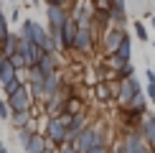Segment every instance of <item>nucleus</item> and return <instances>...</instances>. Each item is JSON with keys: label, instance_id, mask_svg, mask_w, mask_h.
Listing matches in <instances>:
<instances>
[{"label": "nucleus", "instance_id": "14", "mask_svg": "<svg viewBox=\"0 0 155 153\" xmlns=\"http://www.w3.org/2000/svg\"><path fill=\"white\" fill-rule=\"evenodd\" d=\"M48 148V143H46V138L41 135V133H33L28 140V145H25V153H43Z\"/></svg>", "mask_w": 155, "mask_h": 153}, {"label": "nucleus", "instance_id": "21", "mask_svg": "<svg viewBox=\"0 0 155 153\" xmlns=\"http://www.w3.org/2000/svg\"><path fill=\"white\" fill-rule=\"evenodd\" d=\"M8 61L13 64V69H15V72H21V69H28V66H25V56H23V54H18V51L10 56Z\"/></svg>", "mask_w": 155, "mask_h": 153}, {"label": "nucleus", "instance_id": "23", "mask_svg": "<svg viewBox=\"0 0 155 153\" xmlns=\"http://www.w3.org/2000/svg\"><path fill=\"white\" fill-rule=\"evenodd\" d=\"M107 64H109V69H112V72H117V69H120V66H125L127 61H122V59H120L117 54H109V59H107Z\"/></svg>", "mask_w": 155, "mask_h": 153}, {"label": "nucleus", "instance_id": "28", "mask_svg": "<svg viewBox=\"0 0 155 153\" xmlns=\"http://www.w3.org/2000/svg\"><path fill=\"white\" fill-rule=\"evenodd\" d=\"M147 100L155 102V84H147Z\"/></svg>", "mask_w": 155, "mask_h": 153}, {"label": "nucleus", "instance_id": "22", "mask_svg": "<svg viewBox=\"0 0 155 153\" xmlns=\"http://www.w3.org/2000/svg\"><path fill=\"white\" fill-rule=\"evenodd\" d=\"M8 18H5V13H3V8H0V41H5L8 38Z\"/></svg>", "mask_w": 155, "mask_h": 153}, {"label": "nucleus", "instance_id": "31", "mask_svg": "<svg viewBox=\"0 0 155 153\" xmlns=\"http://www.w3.org/2000/svg\"><path fill=\"white\" fill-rule=\"evenodd\" d=\"M18 18H21V10H18V8H15V10H13V13H10V21H18Z\"/></svg>", "mask_w": 155, "mask_h": 153}, {"label": "nucleus", "instance_id": "11", "mask_svg": "<svg viewBox=\"0 0 155 153\" xmlns=\"http://www.w3.org/2000/svg\"><path fill=\"white\" fill-rule=\"evenodd\" d=\"M15 51H18V33H8L5 41H0V56L3 59H10Z\"/></svg>", "mask_w": 155, "mask_h": 153}, {"label": "nucleus", "instance_id": "5", "mask_svg": "<svg viewBox=\"0 0 155 153\" xmlns=\"http://www.w3.org/2000/svg\"><path fill=\"white\" fill-rule=\"evenodd\" d=\"M76 31H79V25H76V21L69 15L66 21H64V25H61V36H59V46L61 49H74Z\"/></svg>", "mask_w": 155, "mask_h": 153}, {"label": "nucleus", "instance_id": "24", "mask_svg": "<svg viewBox=\"0 0 155 153\" xmlns=\"http://www.w3.org/2000/svg\"><path fill=\"white\" fill-rule=\"evenodd\" d=\"M135 33H137L140 41H147V28H145V25L140 23V21H135Z\"/></svg>", "mask_w": 155, "mask_h": 153}, {"label": "nucleus", "instance_id": "15", "mask_svg": "<svg viewBox=\"0 0 155 153\" xmlns=\"http://www.w3.org/2000/svg\"><path fill=\"white\" fill-rule=\"evenodd\" d=\"M15 79H18V72L13 69V64L5 59V61H3V66H0V84L8 87L10 82H15Z\"/></svg>", "mask_w": 155, "mask_h": 153}, {"label": "nucleus", "instance_id": "10", "mask_svg": "<svg viewBox=\"0 0 155 153\" xmlns=\"http://www.w3.org/2000/svg\"><path fill=\"white\" fill-rule=\"evenodd\" d=\"M38 72H41L43 76H48V74H54L56 72V66H59V59H56V54H43L41 59H38Z\"/></svg>", "mask_w": 155, "mask_h": 153}, {"label": "nucleus", "instance_id": "18", "mask_svg": "<svg viewBox=\"0 0 155 153\" xmlns=\"http://www.w3.org/2000/svg\"><path fill=\"white\" fill-rule=\"evenodd\" d=\"M94 94H97V100H99V102H109L114 92H112V87H109L107 82H97V89H94Z\"/></svg>", "mask_w": 155, "mask_h": 153}, {"label": "nucleus", "instance_id": "8", "mask_svg": "<svg viewBox=\"0 0 155 153\" xmlns=\"http://www.w3.org/2000/svg\"><path fill=\"white\" fill-rule=\"evenodd\" d=\"M140 135H143L145 145L153 148V153H155V115H143V120H140Z\"/></svg>", "mask_w": 155, "mask_h": 153}, {"label": "nucleus", "instance_id": "33", "mask_svg": "<svg viewBox=\"0 0 155 153\" xmlns=\"http://www.w3.org/2000/svg\"><path fill=\"white\" fill-rule=\"evenodd\" d=\"M0 153H8V148H5V143H0Z\"/></svg>", "mask_w": 155, "mask_h": 153}, {"label": "nucleus", "instance_id": "4", "mask_svg": "<svg viewBox=\"0 0 155 153\" xmlns=\"http://www.w3.org/2000/svg\"><path fill=\"white\" fill-rule=\"evenodd\" d=\"M137 92H140V84H137V79H132V76L117 82V105H120V110H125Z\"/></svg>", "mask_w": 155, "mask_h": 153}, {"label": "nucleus", "instance_id": "30", "mask_svg": "<svg viewBox=\"0 0 155 153\" xmlns=\"http://www.w3.org/2000/svg\"><path fill=\"white\" fill-rule=\"evenodd\" d=\"M145 76H147V84H155V72H153V69H147Z\"/></svg>", "mask_w": 155, "mask_h": 153}, {"label": "nucleus", "instance_id": "7", "mask_svg": "<svg viewBox=\"0 0 155 153\" xmlns=\"http://www.w3.org/2000/svg\"><path fill=\"white\" fill-rule=\"evenodd\" d=\"M125 36H127V33H125L122 28H109V31H104V36H102V49H104V54H107V56L114 54Z\"/></svg>", "mask_w": 155, "mask_h": 153}, {"label": "nucleus", "instance_id": "29", "mask_svg": "<svg viewBox=\"0 0 155 153\" xmlns=\"http://www.w3.org/2000/svg\"><path fill=\"white\" fill-rule=\"evenodd\" d=\"M87 153H109V148H107V145H97V148L87 151Z\"/></svg>", "mask_w": 155, "mask_h": 153}, {"label": "nucleus", "instance_id": "34", "mask_svg": "<svg viewBox=\"0 0 155 153\" xmlns=\"http://www.w3.org/2000/svg\"><path fill=\"white\" fill-rule=\"evenodd\" d=\"M150 25H153V28H155V15H153V18H150Z\"/></svg>", "mask_w": 155, "mask_h": 153}, {"label": "nucleus", "instance_id": "20", "mask_svg": "<svg viewBox=\"0 0 155 153\" xmlns=\"http://www.w3.org/2000/svg\"><path fill=\"white\" fill-rule=\"evenodd\" d=\"M132 74H135V66H132V61H127L125 66H120L117 72H114V76H117V82H122V79H130Z\"/></svg>", "mask_w": 155, "mask_h": 153}, {"label": "nucleus", "instance_id": "12", "mask_svg": "<svg viewBox=\"0 0 155 153\" xmlns=\"http://www.w3.org/2000/svg\"><path fill=\"white\" fill-rule=\"evenodd\" d=\"M10 123L15 130H21V127H31V123H33V112L25 110V112H10Z\"/></svg>", "mask_w": 155, "mask_h": 153}, {"label": "nucleus", "instance_id": "17", "mask_svg": "<svg viewBox=\"0 0 155 153\" xmlns=\"http://www.w3.org/2000/svg\"><path fill=\"white\" fill-rule=\"evenodd\" d=\"M114 54H117L122 61H130V59H132V41H130V36L122 38V43L117 46V51H114Z\"/></svg>", "mask_w": 155, "mask_h": 153}, {"label": "nucleus", "instance_id": "36", "mask_svg": "<svg viewBox=\"0 0 155 153\" xmlns=\"http://www.w3.org/2000/svg\"><path fill=\"white\" fill-rule=\"evenodd\" d=\"M8 3H15V0H8Z\"/></svg>", "mask_w": 155, "mask_h": 153}, {"label": "nucleus", "instance_id": "6", "mask_svg": "<svg viewBox=\"0 0 155 153\" xmlns=\"http://www.w3.org/2000/svg\"><path fill=\"white\" fill-rule=\"evenodd\" d=\"M94 49V28H79L74 38V51L79 54H89Z\"/></svg>", "mask_w": 155, "mask_h": 153}, {"label": "nucleus", "instance_id": "35", "mask_svg": "<svg viewBox=\"0 0 155 153\" xmlns=\"http://www.w3.org/2000/svg\"><path fill=\"white\" fill-rule=\"evenodd\" d=\"M3 61H5V59H3V56H0V66H3Z\"/></svg>", "mask_w": 155, "mask_h": 153}, {"label": "nucleus", "instance_id": "3", "mask_svg": "<svg viewBox=\"0 0 155 153\" xmlns=\"http://www.w3.org/2000/svg\"><path fill=\"white\" fill-rule=\"evenodd\" d=\"M31 107H33V97H31V92H28L25 84H21L13 94H8V110L10 112H25Z\"/></svg>", "mask_w": 155, "mask_h": 153}, {"label": "nucleus", "instance_id": "19", "mask_svg": "<svg viewBox=\"0 0 155 153\" xmlns=\"http://www.w3.org/2000/svg\"><path fill=\"white\" fill-rule=\"evenodd\" d=\"M33 127H21V130H15V138H18V145L25 151V145H28V140H31V135H33Z\"/></svg>", "mask_w": 155, "mask_h": 153}, {"label": "nucleus", "instance_id": "9", "mask_svg": "<svg viewBox=\"0 0 155 153\" xmlns=\"http://www.w3.org/2000/svg\"><path fill=\"white\" fill-rule=\"evenodd\" d=\"M64 87V82H61V74L59 72H54V74H48L46 79H43V94H46V100L48 97H54L56 92Z\"/></svg>", "mask_w": 155, "mask_h": 153}, {"label": "nucleus", "instance_id": "27", "mask_svg": "<svg viewBox=\"0 0 155 153\" xmlns=\"http://www.w3.org/2000/svg\"><path fill=\"white\" fill-rule=\"evenodd\" d=\"M0 120H10V110L5 102H0Z\"/></svg>", "mask_w": 155, "mask_h": 153}, {"label": "nucleus", "instance_id": "2", "mask_svg": "<svg viewBox=\"0 0 155 153\" xmlns=\"http://www.w3.org/2000/svg\"><path fill=\"white\" fill-rule=\"evenodd\" d=\"M71 145H74L79 153H87V151L97 148V145H107V140H104V135H102V130H99L97 125H87L79 135H76V140H74Z\"/></svg>", "mask_w": 155, "mask_h": 153}, {"label": "nucleus", "instance_id": "25", "mask_svg": "<svg viewBox=\"0 0 155 153\" xmlns=\"http://www.w3.org/2000/svg\"><path fill=\"white\" fill-rule=\"evenodd\" d=\"M109 5H112V0H94L97 10H109Z\"/></svg>", "mask_w": 155, "mask_h": 153}, {"label": "nucleus", "instance_id": "37", "mask_svg": "<svg viewBox=\"0 0 155 153\" xmlns=\"http://www.w3.org/2000/svg\"><path fill=\"white\" fill-rule=\"evenodd\" d=\"M114 153H117V151H114Z\"/></svg>", "mask_w": 155, "mask_h": 153}, {"label": "nucleus", "instance_id": "26", "mask_svg": "<svg viewBox=\"0 0 155 153\" xmlns=\"http://www.w3.org/2000/svg\"><path fill=\"white\" fill-rule=\"evenodd\" d=\"M56 153H79V151H76V148H74L71 143H64L61 148H56Z\"/></svg>", "mask_w": 155, "mask_h": 153}, {"label": "nucleus", "instance_id": "16", "mask_svg": "<svg viewBox=\"0 0 155 153\" xmlns=\"http://www.w3.org/2000/svg\"><path fill=\"white\" fill-rule=\"evenodd\" d=\"M107 25H109V10H94L92 13V28L107 31Z\"/></svg>", "mask_w": 155, "mask_h": 153}, {"label": "nucleus", "instance_id": "13", "mask_svg": "<svg viewBox=\"0 0 155 153\" xmlns=\"http://www.w3.org/2000/svg\"><path fill=\"white\" fill-rule=\"evenodd\" d=\"M125 110H130V112H135V115H140V117H143L145 110H147V97H145L143 92H137V94L130 100V105H127Z\"/></svg>", "mask_w": 155, "mask_h": 153}, {"label": "nucleus", "instance_id": "32", "mask_svg": "<svg viewBox=\"0 0 155 153\" xmlns=\"http://www.w3.org/2000/svg\"><path fill=\"white\" fill-rule=\"evenodd\" d=\"M46 5H64V0H46Z\"/></svg>", "mask_w": 155, "mask_h": 153}, {"label": "nucleus", "instance_id": "1", "mask_svg": "<svg viewBox=\"0 0 155 153\" xmlns=\"http://www.w3.org/2000/svg\"><path fill=\"white\" fill-rule=\"evenodd\" d=\"M66 123H69V115H61V117H48L46 120V143L51 148H61L66 143Z\"/></svg>", "mask_w": 155, "mask_h": 153}]
</instances>
